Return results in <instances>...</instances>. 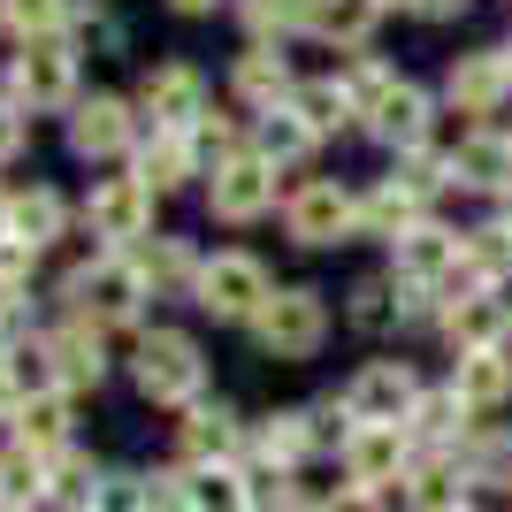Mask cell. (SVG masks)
Returning <instances> with one entry per match:
<instances>
[{
  "mask_svg": "<svg viewBox=\"0 0 512 512\" xmlns=\"http://www.w3.org/2000/svg\"><path fill=\"white\" fill-rule=\"evenodd\" d=\"M130 375H138V398H153V406H192L207 383V360L184 329H146L130 352Z\"/></svg>",
  "mask_w": 512,
  "mask_h": 512,
  "instance_id": "cell-1",
  "label": "cell"
},
{
  "mask_svg": "<svg viewBox=\"0 0 512 512\" xmlns=\"http://www.w3.org/2000/svg\"><path fill=\"white\" fill-rule=\"evenodd\" d=\"M253 337L268 360L299 367L321 352V337H329V306H321V291H306V283H291V291H276V299L253 314Z\"/></svg>",
  "mask_w": 512,
  "mask_h": 512,
  "instance_id": "cell-2",
  "label": "cell"
},
{
  "mask_svg": "<svg viewBox=\"0 0 512 512\" xmlns=\"http://www.w3.org/2000/svg\"><path fill=\"white\" fill-rule=\"evenodd\" d=\"M413 406H421V375H413V360H367L352 383H344V413H352V428H406Z\"/></svg>",
  "mask_w": 512,
  "mask_h": 512,
  "instance_id": "cell-3",
  "label": "cell"
},
{
  "mask_svg": "<svg viewBox=\"0 0 512 512\" xmlns=\"http://www.w3.org/2000/svg\"><path fill=\"white\" fill-rule=\"evenodd\" d=\"M268 299H276V291H268V268H260L253 253H214L207 268H199V306H207L214 321H253Z\"/></svg>",
  "mask_w": 512,
  "mask_h": 512,
  "instance_id": "cell-4",
  "label": "cell"
},
{
  "mask_svg": "<svg viewBox=\"0 0 512 512\" xmlns=\"http://www.w3.org/2000/svg\"><path fill=\"white\" fill-rule=\"evenodd\" d=\"M398 276L421 291V299H444V283L467 268V230H444V222H421V230H406L398 245Z\"/></svg>",
  "mask_w": 512,
  "mask_h": 512,
  "instance_id": "cell-5",
  "label": "cell"
},
{
  "mask_svg": "<svg viewBox=\"0 0 512 512\" xmlns=\"http://www.w3.org/2000/svg\"><path fill=\"white\" fill-rule=\"evenodd\" d=\"M69 299L77 314L100 329V321H138V299H146V268L138 260H92L69 276Z\"/></svg>",
  "mask_w": 512,
  "mask_h": 512,
  "instance_id": "cell-6",
  "label": "cell"
},
{
  "mask_svg": "<svg viewBox=\"0 0 512 512\" xmlns=\"http://www.w3.org/2000/svg\"><path fill=\"white\" fill-rule=\"evenodd\" d=\"M283 230L299 237V245H344V237L360 230V199L344 192V184H329V176H321V184H299V192H291V207H283Z\"/></svg>",
  "mask_w": 512,
  "mask_h": 512,
  "instance_id": "cell-7",
  "label": "cell"
},
{
  "mask_svg": "<svg viewBox=\"0 0 512 512\" xmlns=\"http://www.w3.org/2000/svg\"><path fill=\"white\" fill-rule=\"evenodd\" d=\"M444 100L459 107V115H474V123H490L497 107L512 100V46H474V54H459L444 77Z\"/></svg>",
  "mask_w": 512,
  "mask_h": 512,
  "instance_id": "cell-8",
  "label": "cell"
},
{
  "mask_svg": "<svg viewBox=\"0 0 512 512\" xmlns=\"http://www.w3.org/2000/svg\"><path fill=\"white\" fill-rule=\"evenodd\" d=\"M344 474H352V490H375L383 497V482H406L413 474V436L406 428H352L344 436Z\"/></svg>",
  "mask_w": 512,
  "mask_h": 512,
  "instance_id": "cell-9",
  "label": "cell"
},
{
  "mask_svg": "<svg viewBox=\"0 0 512 512\" xmlns=\"http://www.w3.org/2000/svg\"><path fill=\"white\" fill-rule=\"evenodd\" d=\"M451 398H459L474 421H497V413L512 406V344L459 352V360H451Z\"/></svg>",
  "mask_w": 512,
  "mask_h": 512,
  "instance_id": "cell-10",
  "label": "cell"
},
{
  "mask_svg": "<svg viewBox=\"0 0 512 512\" xmlns=\"http://www.w3.org/2000/svg\"><path fill=\"white\" fill-rule=\"evenodd\" d=\"M85 222H92V237H107V245H130V237H146V222H153V192L138 176H107V184H92Z\"/></svg>",
  "mask_w": 512,
  "mask_h": 512,
  "instance_id": "cell-11",
  "label": "cell"
},
{
  "mask_svg": "<svg viewBox=\"0 0 512 512\" xmlns=\"http://www.w3.org/2000/svg\"><path fill=\"white\" fill-rule=\"evenodd\" d=\"M444 337H451V352H490V344H512L505 291H459V299H444Z\"/></svg>",
  "mask_w": 512,
  "mask_h": 512,
  "instance_id": "cell-12",
  "label": "cell"
},
{
  "mask_svg": "<svg viewBox=\"0 0 512 512\" xmlns=\"http://www.w3.org/2000/svg\"><path fill=\"white\" fill-rule=\"evenodd\" d=\"M268 199H276V169L260 153H237L214 169V192H207L214 222H253V214H268Z\"/></svg>",
  "mask_w": 512,
  "mask_h": 512,
  "instance_id": "cell-13",
  "label": "cell"
},
{
  "mask_svg": "<svg viewBox=\"0 0 512 512\" xmlns=\"http://www.w3.org/2000/svg\"><path fill=\"white\" fill-rule=\"evenodd\" d=\"M451 184H467V192H505L512 184V138L505 123H474L459 146H451Z\"/></svg>",
  "mask_w": 512,
  "mask_h": 512,
  "instance_id": "cell-14",
  "label": "cell"
},
{
  "mask_svg": "<svg viewBox=\"0 0 512 512\" xmlns=\"http://www.w3.org/2000/svg\"><path fill=\"white\" fill-rule=\"evenodd\" d=\"M398 497H406V512H459V505H474V482L451 451H421Z\"/></svg>",
  "mask_w": 512,
  "mask_h": 512,
  "instance_id": "cell-15",
  "label": "cell"
},
{
  "mask_svg": "<svg viewBox=\"0 0 512 512\" xmlns=\"http://www.w3.org/2000/svg\"><path fill=\"white\" fill-rule=\"evenodd\" d=\"M199 100H207V85H199V69H192V62H161L146 85H138V107H146L161 130H184L192 115H207Z\"/></svg>",
  "mask_w": 512,
  "mask_h": 512,
  "instance_id": "cell-16",
  "label": "cell"
},
{
  "mask_svg": "<svg viewBox=\"0 0 512 512\" xmlns=\"http://www.w3.org/2000/svg\"><path fill=\"white\" fill-rule=\"evenodd\" d=\"M69 85H77V69H69L62 46H31V54L8 62V92H16L23 107H62Z\"/></svg>",
  "mask_w": 512,
  "mask_h": 512,
  "instance_id": "cell-17",
  "label": "cell"
},
{
  "mask_svg": "<svg viewBox=\"0 0 512 512\" xmlns=\"http://www.w3.org/2000/svg\"><path fill=\"white\" fill-rule=\"evenodd\" d=\"M367 130H375L383 146H398V153H421V146H428V92L413 85V77H398V85H390V100L367 115Z\"/></svg>",
  "mask_w": 512,
  "mask_h": 512,
  "instance_id": "cell-18",
  "label": "cell"
},
{
  "mask_svg": "<svg viewBox=\"0 0 512 512\" xmlns=\"http://www.w3.org/2000/svg\"><path fill=\"white\" fill-rule=\"evenodd\" d=\"M421 222H428V199L413 192L406 176H390V184H375V192L360 199V230L367 237H390V245H398V237L421 230Z\"/></svg>",
  "mask_w": 512,
  "mask_h": 512,
  "instance_id": "cell-19",
  "label": "cell"
},
{
  "mask_svg": "<svg viewBox=\"0 0 512 512\" xmlns=\"http://www.w3.org/2000/svg\"><path fill=\"white\" fill-rule=\"evenodd\" d=\"M69 146L85 153V161H107V153H123L130 146V107L123 100H85L77 115H69Z\"/></svg>",
  "mask_w": 512,
  "mask_h": 512,
  "instance_id": "cell-20",
  "label": "cell"
},
{
  "mask_svg": "<svg viewBox=\"0 0 512 512\" xmlns=\"http://www.w3.org/2000/svg\"><path fill=\"white\" fill-rule=\"evenodd\" d=\"M54 237H62V199H54V192L8 199V214H0V245H16V253H46Z\"/></svg>",
  "mask_w": 512,
  "mask_h": 512,
  "instance_id": "cell-21",
  "label": "cell"
},
{
  "mask_svg": "<svg viewBox=\"0 0 512 512\" xmlns=\"http://www.w3.org/2000/svg\"><path fill=\"white\" fill-rule=\"evenodd\" d=\"M237 100L245 107H268L276 115V100H299V85H291V62H283L276 46H253V54H237Z\"/></svg>",
  "mask_w": 512,
  "mask_h": 512,
  "instance_id": "cell-22",
  "label": "cell"
},
{
  "mask_svg": "<svg viewBox=\"0 0 512 512\" xmlns=\"http://www.w3.org/2000/svg\"><path fill=\"white\" fill-rule=\"evenodd\" d=\"M46 360H54L62 390H77V383H100V375H107L100 329H85V321H69V329H54V344H46Z\"/></svg>",
  "mask_w": 512,
  "mask_h": 512,
  "instance_id": "cell-23",
  "label": "cell"
},
{
  "mask_svg": "<svg viewBox=\"0 0 512 512\" xmlns=\"http://www.w3.org/2000/svg\"><path fill=\"white\" fill-rule=\"evenodd\" d=\"M16 444L23 451H69V390H46V398H23L16 413Z\"/></svg>",
  "mask_w": 512,
  "mask_h": 512,
  "instance_id": "cell-24",
  "label": "cell"
},
{
  "mask_svg": "<svg viewBox=\"0 0 512 512\" xmlns=\"http://www.w3.org/2000/svg\"><path fill=\"white\" fill-rule=\"evenodd\" d=\"M306 23L337 46H360L375 23H383V0H306Z\"/></svg>",
  "mask_w": 512,
  "mask_h": 512,
  "instance_id": "cell-25",
  "label": "cell"
},
{
  "mask_svg": "<svg viewBox=\"0 0 512 512\" xmlns=\"http://www.w3.org/2000/svg\"><path fill=\"white\" fill-rule=\"evenodd\" d=\"M184 176H192V138L184 130H153V146L138 153V184L146 192H176Z\"/></svg>",
  "mask_w": 512,
  "mask_h": 512,
  "instance_id": "cell-26",
  "label": "cell"
},
{
  "mask_svg": "<svg viewBox=\"0 0 512 512\" xmlns=\"http://www.w3.org/2000/svg\"><path fill=\"white\" fill-rule=\"evenodd\" d=\"M176 444H184V459H199V467H207V459H230L237 451V413L230 406H199Z\"/></svg>",
  "mask_w": 512,
  "mask_h": 512,
  "instance_id": "cell-27",
  "label": "cell"
},
{
  "mask_svg": "<svg viewBox=\"0 0 512 512\" xmlns=\"http://www.w3.org/2000/svg\"><path fill=\"white\" fill-rule=\"evenodd\" d=\"M46 497V459L39 451H0V512H31Z\"/></svg>",
  "mask_w": 512,
  "mask_h": 512,
  "instance_id": "cell-28",
  "label": "cell"
},
{
  "mask_svg": "<svg viewBox=\"0 0 512 512\" xmlns=\"http://www.w3.org/2000/svg\"><path fill=\"white\" fill-rule=\"evenodd\" d=\"M306 444H314V428H306V413H276V421L260 428V467H299L306 459Z\"/></svg>",
  "mask_w": 512,
  "mask_h": 512,
  "instance_id": "cell-29",
  "label": "cell"
},
{
  "mask_svg": "<svg viewBox=\"0 0 512 512\" xmlns=\"http://www.w3.org/2000/svg\"><path fill=\"white\" fill-rule=\"evenodd\" d=\"M344 115H352V92H344V77H321V85H299V123L314 130H337Z\"/></svg>",
  "mask_w": 512,
  "mask_h": 512,
  "instance_id": "cell-30",
  "label": "cell"
},
{
  "mask_svg": "<svg viewBox=\"0 0 512 512\" xmlns=\"http://www.w3.org/2000/svg\"><path fill=\"white\" fill-rule=\"evenodd\" d=\"M62 16H69V0H0V23L16 39H39V46L62 31Z\"/></svg>",
  "mask_w": 512,
  "mask_h": 512,
  "instance_id": "cell-31",
  "label": "cell"
},
{
  "mask_svg": "<svg viewBox=\"0 0 512 512\" xmlns=\"http://www.w3.org/2000/svg\"><path fill=\"white\" fill-rule=\"evenodd\" d=\"M184 490H192V512H245V474L230 467H199Z\"/></svg>",
  "mask_w": 512,
  "mask_h": 512,
  "instance_id": "cell-32",
  "label": "cell"
},
{
  "mask_svg": "<svg viewBox=\"0 0 512 512\" xmlns=\"http://www.w3.org/2000/svg\"><path fill=\"white\" fill-rule=\"evenodd\" d=\"M306 146H314V130L299 123V107H283V115L260 123V161H268V169H276V161H299Z\"/></svg>",
  "mask_w": 512,
  "mask_h": 512,
  "instance_id": "cell-33",
  "label": "cell"
},
{
  "mask_svg": "<svg viewBox=\"0 0 512 512\" xmlns=\"http://www.w3.org/2000/svg\"><path fill=\"white\" fill-rule=\"evenodd\" d=\"M344 314H352V329H367V337H375V329H390V314H398V299H390V276L352 283V306H344Z\"/></svg>",
  "mask_w": 512,
  "mask_h": 512,
  "instance_id": "cell-34",
  "label": "cell"
},
{
  "mask_svg": "<svg viewBox=\"0 0 512 512\" xmlns=\"http://www.w3.org/2000/svg\"><path fill=\"white\" fill-rule=\"evenodd\" d=\"M245 512H291V474L283 467H253L245 474Z\"/></svg>",
  "mask_w": 512,
  "mask_h": 512,
  "instance_id": "cell-35",
  "label": "cell"
},
{
  "mask_svg": "<svg viewBox=\"0 0 512 512\" xmlns=\"http://www.w3.org/2000/svg\"><path fill=\"white\" fill-rule=\"evenodd\" d=\"M291 23H306V0H245V31H253V39L291 31Z\"/></svg>",
  "mask_w": 512,
  "mask_h": 512,
  "instance_id": "cell-36",
  "label": "cell"
},
{
  "mask_svg": "<svg viewBox=\"0 0 512 512\" xmlns=\"http://www.w3.org/2000/svg\"><path fill=\"white\" fill-rule=\"evenodd\" d=\"M199 153H222V161H237V130L207 115V123H199Z\"/></svg>",
  "mask_w": 512,
  "mask_h": 512,
  "instance_id": "cell-37",
  "label": "cell"
},
{
  "mask_svg": "<svg viewBox=\"0 0 512 512\" xmlns=\"http://www.w3.org/2000/svg\"><path fill=\"white\" fill-rule=\"evenodd\" d=\"M16 153H23V107L0 100V161H16Z\"/></svg>",
  "mask_w": 512,
  "mask_h": 512,
  "instance_id": "cell-38",
  "label": "cell"
},
{
  "mask_svg": "<svg viewBox=\"0 0 512 512\" xmlns=\"http://www.w3.org/2000/svg\"><path fill=\"white\" fill-rule=\"evenodd\" d=\"M321 512H390V505H383L375 490H337V497H329Z\"/></svg>",
  "mask_w": 512,
  "mask_h": 512,
  "instance_id": "cell-39",
  "label": "cell"
},
{
  "mask_svg": "<svg viewBox=\"0 0 512 512\" xmlns=\"http://www.w3.org/2000/svg\"><path fill=\"white\" fill-rule=\"evenodd\" d=\"M23 413V383H16V367L0 360V421H16Z\"/></svg>",
  "mask_w": 512,
  "mask_h": 512,
  "instance_id": "cell-40",
  "label": "cell"
},
{
  "mask_svg": "<svg viewBox=\"0 0 512 512\" xmlns=\"http://www.w3.org/2000/svg\"><path fill=\"white\" fill-rule=\"evenodd\" d=\"M146 276H161V283H176L184 276V245H161V253L146 260Z\"/></svg>",
  "mask_w": 512,
  "mask_h": 512,
  "instance_id": "cell-41",
  "label": "cell"
},
{
  "mask_svg": "<svg viewBox=\"0 0 512 512\" xmlns=\"http://www.w3.org/2000/svg\"><path fill=\"white\" fill-rule=\"evenodd\" d=\"M474 0H421V8H413V16H428V23H451V16H467Z\"/></svg>",
  "mask_w": 512,
  "mask_h": 512,
  "instance_id": "cell-42",
  "label": "cell"
},
{
  "mask_svg": "<svg viewBox=\"0 0 512 512\" xmlns=\"http://www.w3.org/2000/svg\"><path fill=\"white\" fill-rule=\"evenodd\" d=\"M497 230H512V184L497 192Z\"/></svg>",
  "mask_w": 512,
  "mask_h": 512,
  "instance_id": "cell-43",
  "label": "cell"
},
{
  "mask_svg": "<svg viewBox=\"0 0 512 512\" xmlns=\"http://www.w3.org/2000/svg\"><path fill=\"white\" fill-rule=\"evenodd\" d=\"M169 8H176V16H207L214 0H169Z\"/></svg>",
  "mask_w": 512,
  "mask_h": 512,
  "instance_id": "cell-44",
  "label": "cell"
},
{
  "mask_svg": "<svg viewBox=\"0 0 512 512\" xmlns=\"http://www.w3.org/2000/svg\"><path fill=\"white\" fill-rule=\"evenodd\" d=\"M383 8H390V0H383ZM398 8H421V0H398Z\"/></svg>",
  "mask_w": 512,
  "mask_h": 512,
  "instance_id": "cell-45",
  "label": "cell"
},
{
  "mask_svg": "<svg viewBox=\"0 0 512 512\" xmlns=\"http://www.w3.org/2000/svg\"><path fill=\"white\" fill-rule=\"evenodd\" d=\"M459 512H482V505H459Z\"/></svg>",
  "mask_w": 512,
  "mask_h": 512,
  "instance_id": "cell-46",
  "label": "cell"
},
{
  "mask_svg": "<svg viewBox=\"0 0 512 512\" xmlns=\"http://www.w3.org/2000/svg\"><path fill=\"white\" fill-rule=\"evenodd\" d=\"M505 138H512V123H505Z\"/></svg>",
  "mask_w": 512,
  "mask_h": 512,
  "instance_id": "cell-47",
  "label": "cell"
}]
</instances>
